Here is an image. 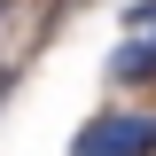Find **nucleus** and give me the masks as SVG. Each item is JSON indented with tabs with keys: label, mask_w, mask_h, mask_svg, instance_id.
<instances>
[{
	"label": "nucleus",
	"mask_w": 156,
	"mask_h": 156,
	"mask_svg": "<svg viewBox=\"0 0 156 156\" xmlns=\"http://www.w3.org/2000/svg\"><path fill=\"white\" fill-rule=\"evenodd\" d=\"M70 156H156V117H133V109H101L78 125Z\"/></svg>",
	"instance_id": "nucleus-1"
},
{
	"label": "nucleus",
	"mask_w": 156,
	"mask_h": 156,
	"mask_svg": "<svg viewBox=\"0 0 156 156\" xmlns=\"http://www.w3.org/2000/svg\"><path fill=\"white\" fill-rule=\"evenodd\" d=\"M140 23H156V0H148V8H140Z\"/></svg>",
	"instance_id": "nucleus-3"
},
{
	"label": "nucleus",
	"mask_w": 156,
	"mask_h": 156,
	"mask_svg": "<svg viewBox=\"0 0 156 156\" xmlns=\"http://www.w3.org/2000/svg\"><path fill=\"white\" fill-rule=\"evenodd\" d=\"M0 16H8V0H0Z\"/></svg>",
	"instance_id": "nucleus-4"
},
{
	"label": "nucleus",
	"mask_w": 156,
	"mask_h": 156,
	"mask_svg": "<svg viewBox=\"0 0 156 156\" xmlns=\"http://www.w3.org/2000/svg\"><path fill=\"white\" fill-rule=\"evenodd\" d=\"M109 78L117 86H140V78H156V39H125L109 55Z\"/></svg>",
	"instance_id": "nucleus-2"
}]
</instances>
